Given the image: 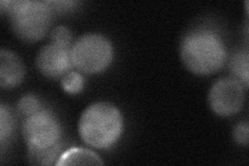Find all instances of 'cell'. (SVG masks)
Returning <instances> with one entry per match:
<instances>
[{
    "instance_id": "1",
    "label": "cell",
    "mask_w": 249,
    "mask_h": 166,
    "mask_svg": "<svg viewBox=\"0 0 249 166\" xmlns=\"http://www.w3.org/2000/svg\"><path fill=\"white\" fill-rule=\"evenodd\" d=\"M184 65L194 74L208 75L219 70L227 58V50L220 37L210 30H194L181 43Z\"/></svg>"
},
{
    "instance_id": "2",
    "label": "cell",
    "mask_w": 249,
    "mask_h": 166,
    "mask_svg": "<svg viewBox=\"0 0 249 166\" xmlns=\"http://www.w3.org/2000/svg\"><path fill=\"white\" fill-rule=\"evenodd\" d=\"M78 130L87 145L97 148H109L121 135L123 116L115 106L96 103L83 111Z\"/></svg>"
},
{
    "instance_id": "3",
    "label": "cell",
    "mask_w": 249,
    "mask_h": 166,
    "mask_svg": "<svg viewBox=\"0 0 249 166\" xmlns=\"http://www.w3.org/2000/svg\"><path fill=\"white\" fill-rule=\"evenodd\" d=\"M52 9L48 1H1V12L11 16L14 33L27 42H35L45 36L51 22Z\"/></svg>"
},
{
    "instance_id": "4",
    "label": "cell",
    "mask_w": 249,
    "mask_h": 166,
    "mask_svg": "<svg viewBox=\"0 0 249 166\" xmlns=\"http://www.w3.org/2000/svg\"><path fill=\"white\" fill-rule=\"evenodd\" d=\"M113 56L108 39L96 34L80 37L71 47L72 64L84 73H98L106 69Z\"/></svg>"
},
{
    "instance_id": "5",
    "label": "cell",
    "mask_w": 249,
    "mask_h": 166,
    "mask_svg": "<svg viewBox=\"0 0 249 166\" xmlns=\"http://www.w3.org/2000/svg\"><path fill=\"white\" fill-rule=\"evenodd\" d=\"M23 135L28 146L47 148L55 145L60 137L57 118L48 110L28 115L23 124Z\"/></svg>"
},
{
    "instance_id": "6",
    "label": "cell",
    "mask_w": 249,
    "mask_h": 166,
    "mask_svg": "<svg viewBox=\"0 0 249 166\" xmlns=\"http://www.w3.org/2000/svg\"><path fill=\"white\" fill-rule=\"evenodd\" d=\"M209 104L216 114L221 116L239 112L244 104L242 84L236 78L220 79L210 91Z\"/></svg>"
},
{
    "instance_id": "7",
    "label": "cell",
    "mask_w": 249,
    "mask_h": 166,
    "mask_svg": "<svg viewBox=\"0 0 249 166\" xmlns=\"http://www.w3.org/2000/svg\"><path fill=\"white\" fill-rule=\"evenodd\" d=\"M72 65L71 47L53 43L44 46L36 57L37 69L45 76L50 78L66 75Z\"/></svg>"
},
{
    "instance_id": "8",
    "label": "cell",
    "mask_w": 249,
    "mask_h": 166,
    "mask_svg": "<svg viewBox=\"0 0 249 166\" xmlns=\"http://www.w3.org/2000/svg\"><path fill=\"white\" fill-rule=\"evenodd\" d=\"M25 70L21 59L14 52L2 49L0 52V85L11 89L21 83Z\"/></svg>"
},
{
    "instance_id": "9",
    "label": "cell",
    "mask_w": 249,
    "mask_h": 166,
    "mask_svg": "<svg viewBox=\"0 0 249 166\" xmlns=\"http://www.w3.org/2000/svg\"><path fill=\"white\" fill-rule=\"evenodd\" d=\"M56 165H102L103 161L99 156L87 148H70L62 153Z\"/></svg>"
},
{
    "instance_id": "10",
    "label": "cell",
    "mask_w": 249,
    "mask_h": 166,
    "mask_svg": "<svg viewBox=\"0 0 249 166\" xmlns=\"http://www.w3.org/2000/svg\"><path fill=\"white\" fill-rule=\"evenodd\" d=\"M28 161L35 165H50L56 163L60 155L64 153L61 151V145L59 142L47 148H37L28 146Z\"/></svg>"
},
{
    "instance_id": "11",
    "label": "cell",
    "mask_w": 249,
    "mask_h": 166,
    "mask_svg": "<svg viewBox=\"0 0 249 166\" xmlns=\"http://www.w3.org/2000/svg\"><path fill=\"white\" fill-rule=\"evenodd\" d=\"M231 70L236 76L237 80L248 86V53L238 52L231 61Z\"/></svg>"
},
{
    "instance_id": "12",
    "label": "cell",
    "mask_w": 249,
    "mask_h": 166,
    "mask_svg": "<svg viewBox=\"0 0 249 166\" xmlns=\"http://www.w3.org/2000/svg\"><path fill=\"white\" fill-rule=\"evenodd\" d=\"M61 86L69 93H77L82 89L83 78L78 72L66 74L61 80Z\"/></svg>"
},
{
    "instance_id": "13",
    "label": "cell",
    "mask_w": 249,
    "mask_h": 166,
    "mask_svg": "<svg viewBox=\"0 0 249 166\" xmlns=\"http://www.w3.org/2000/svg\"><path fill=\"white\" fill-rule=\"evenodd\" d=\"M13 130V117L3 104L0 106V140L3 142L11 135Z\"/></svg>"
},
{
    "instance_id": "14",
    "label": "cell",
    "mask_w": 249,
    "mask_h": 166,
    "mask_svg": "<svg viewBox=\"0 0 249 166\" xmlns=\"http://www.w3.org/2000/svg\"><path fill=\"white\" fill-rule=\"evenodd\" d=\"M51 41L53 44H56L64 47H71L72 34L67 27L58 26L51 31Z\"/></svg>"
},
{
    "instance_id": "15",
    "label": "cell",
    "mask_w": 249,
    "mask_h": 166,
    "mask_svg": "<svg viewBox=\"0 0 249 166\" xmlns=\"http://www.w3.org/2000/svg\"><path fill=\"white\" fill-rule=\"evenodd\" d=\"M18 108L23 114H26L28 116L37 111H40L41 105H40V102L37 101L36 97L25 96L19 101Z\"/></svg>"
},
{
    "instance_id": "16",
    "label": "cell",
    "mask_w": 249,
    "mask_h": 166,
    "mask_svg": "<svg viewBox=\"0 0 249 166\" xmlns=\"http://www.w3.org/2000/svg\"><path fill=\"white\" fill-rule=\"evenodd\" d=\"M248 133L249 128L247 123L239 124L233 130V137L236 141L240 145H247L248 144Z\"/></svg>"
}]
</instances>
